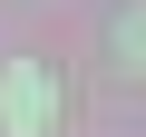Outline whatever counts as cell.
Here are the masks:
<instances>
[{"label": "cell", "instance_id": "1", "mask_svg": "<svg viewBox=\"0 0 146 137\" xmlns=\"http://www.w3.org/2000/svg\"><path fill=\"white\" fill-rule=\"evenodd\" d=\"M0 127H20V137H39L49 127V68H0Z\"/></svg>", "mask_w": 146, "mask_h": 137}, {"label": "cell", "instance_id": "2", "mask_svg": "<svg viewBox=\"0 0 146 137\" xmlns=\"http://www.w3.org/2000/svg\"><path fill=\"white\" fill-rule=\"evenodd\" d=\"M117 59H127V79H146V0L117 10Z\"/></svg>", "mask_w": 146, "mask_h": 137}]
</instances>
